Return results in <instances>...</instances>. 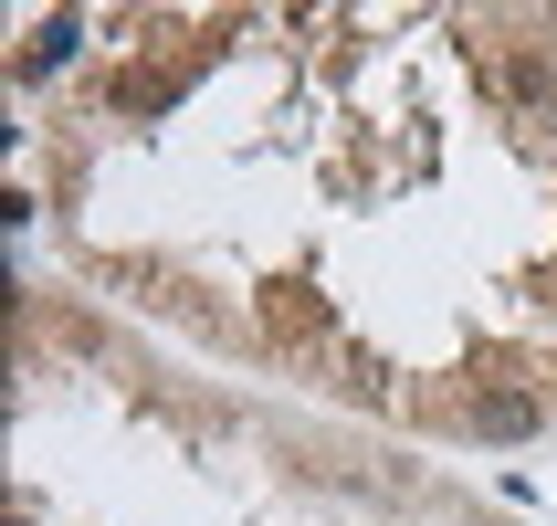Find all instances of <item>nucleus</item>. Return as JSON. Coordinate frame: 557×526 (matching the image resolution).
Instances as JSON below:
<instances>
[{"label":"nucleus","instance_id":"nucleus-1","mask_svg":"<svg viewBox=\"0 0 557 526\" xmlns=\"http://www.w3.org/2000/svg\"><path fill=\"white\" fill-rule=\"evenodd\" d=\"M484 74H495V85L516 95L527 117H547V106H557V63L527 53V42H505V32H484Z\"/></svg>","mask_w":557,"mask_h":526},{"label":"nucleus","instance_id":"nucleus-3","mask_svg":"<svg viewBox=\"0 0 557 526\" xmlns=\"http://www.w3.org/2000/svg\"><path fill=\"white\" fill-rule=\"evenodd\" d=\"M189 74L180 63H126V85H116V106H169V95H180Z\"/></svg>","mask_w":557,"mask_h":526},{"label":"nucleus","instance_id":"nucleus-2","mask_svg":"<svg viewBox=\"0 0 557 526\" xmlns=\"http://www.w3.org/2000/svg\"><path fill=\"white\" fill-rule=\"evenodd\" d=\"M463 421H473L484 442H527L536 421H547V401H536V390H484V401H473Z\"/></svg>","mask_w":557,"mask_h":526}]
</instances>
